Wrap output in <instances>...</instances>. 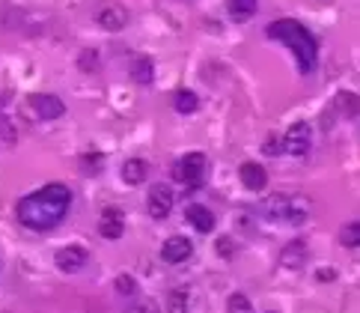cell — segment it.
<instances>
[{"instance_id": "1", "label": "cell", "mask_w": 360, "mask_h": 313, "mask_svg": "<svg viewBox=\"0 0 360 313\" xmlns=\"http://www.w3.org/2000/svg\"><path fill=\"white\" fill-rule=\"evenodd\" d=\"M69 206H71L69 185L48 182L36 194L21 197L18 206H15V215H18V224H21V227L36 230V233H48L66 218Z\"/></svg>"}, {"instance_id": "2", "label": "cell", "mask_w": 360, "mask_h": 313, "mask_svg": "<svg viewBox=\"0 0 360 313\" xmlns=\"http://www.w3.org/2000/svg\"><path fill=\"white\" fill-rule=\"evenodd\" d=\"M265 36H268V39H274V42H280V45H286V48L295 54L301 75L316 72V66H319V39L301 21H295V18H280V21H274V24L265 27Z\"/></svg>"}, {"instance_id": "3", "label": "cell", "mask_w": 360, "mask_h": 313, "mask_svg": "<svg viewBox=\"0 0 360 313\" xmlns=\"http://www.w3.org/2000/svg\"><path fill=\"white\" fill-rule=\"evenodd\" d=\"M310 212H313V203L304 194H268L262 203H256V215H262L268 221L292 224V227L307 221Z\"/></svg>"}, {"instance_id": "4", "label": "cell", "mask_w": 360, "mask_h": 313, "mask_svg": "<svg viewBox=\"0 0 360 313\" xmlns=\"http://www.w3.org/2000/svg\"><path fill=\"white\" fill-rule=\"evenodd\" d=\"M313 147V129L310 122H292L289 129H286V134H280V152H286V155L292 158H304Z\"/></svg>"}, {"instance_id": "5", "label": "cell", "mask_w": 360, "mask_h": 313, "mask_svg": "<svg viewBox=\"0 0 360 313\" xmlns=\"http://www.w3.org/2000/svg\"><path fill=\"white\" fill-rule=\"evenodd\" d=\"M205 170H209V158H205L203 152H188V155H182L176 161L173 173H176L179 182H185L188 188H196V185H203Z\"/></svg>"}, {"instance_id": "6", "label": "cell", "mask_w": 360, "mask_h": 313, "mask_svg": "<svg viewBox=\"0 0 360 313\" xmlns=\"http://www.w3.org/2000/svg\"><path fill=\"white\" fill-rule=\"evenodd\" d=\"M173 203H176V194L173 188H170L167 182H155L149 188V197H146V212L149 218L155 221H164L170 212H173Z\"/></svg>"}, {"instance_id": "7", "label": "cell", "mask_w": 360, "mask_h": 313, "mask_svg": "<svg viewBox=\"0 0 360 313\" xmlns=\"http://www.w3.org/2000/svg\"><path fill=\"white\" fill-rule=\"evenodd\" d=\"M27 105H30V111L39 116V120H60L63 114H66V105H63L60 96L54 93H33L30 98H27Z\"/></svg>"}, {"instance_id": "8", "label": "cell", "mask_w": 360, "mask_h": 313, "mask_svg": "<svg viewBox=\"0 0 360 313\" xmlns=\"http://www.w3.org/2000/svg\"><path fill=\"white\" fill-rule=\"evenodd\" d=\"M57 268L60 272H66V274H75L80 272L87 263H89V250L87 248H80V245H66V248H60L57 250Z\"/></svg>"}, {"instance_id": "9", "label": "cell", "mask_w": 360, "mask_h": 313, "mask_svg": "<svg viewBox=\"0 0 360 313\" xmlns=\"http://www.w3.org/2000/svg\"><path fill=\"white\" fill-rule=\"evenodd\" d=\"M191 254H194V245L188 236H170L164 245H161V259L170 266L185 263V259H191Z\"/></svg>"}, {"instance_id": "10", "label": "cell", "mask_w": 360, "mask_h": 313, "mask_svg": "<svg viewBox=\"0 0 360 313\" xmlns=\"http://www.w3.org/2000/svg\"><path fill=\"white\" fill-rule=\"evenodd\" d=\"M98 233H102L104 239H122L125 233V212L120 209V206H107V209L102 212V218H98Z\"/></svg>"}, {"instance_id": "11", "label": "cell", "mask_w": 360, "mask_h": 313, "mask_svg": "<svg viewBox=\"0 0 360 313\" xmlns=\"http://www.w3.org/2000/svg\"><path fill=\"white\" fill-rule=\"evenodd\" d=\"M95 24L102 27V30L116 33V30H122V27L128 24V12H125V6H120V3H104L95 12Z\"/></svg>"}, {"instance_id": "12", "label": "cell", "mask_w": 360, "mask_h": 313, "mask_svg": "<svg viewBox=\"0 0 360 313\" xmlns=\"http://www.w3.org/2000/svg\"><path fill=\"white\" fill-rule=\"evenodd\" d=\"M238 179L247 191H262L268 185V170L259 164V161H245V164L238 167Z\"/></svg>"}, {"instance_id": "13", "label": "cell", "mask_w": 360, "mask_h": 313, "mask_svg": "<svg viewBox=\"0 0 360 313\" xmlns=\"http://www.w3.org/2000/svg\"><path fill=\"white\" fill-rule=\"evenodd\" d=\"M185 221L191 224V227L196 233H203V236H209V233L214 230V212L209 209V206H203V203H191L185 209Z\"/></svg>"}, {"instance_id": "14", "label": "cell", "mask_w": 360, "mask_h": 313, "mask_svg": "<svg viewBox=\"0 0 360 313\" xmlns=\"http://www.w3.org/2000/svg\"><path fill=\"white\" fill-rule=\"evenodd\" d=\"M167 310L170 313H194L196 310V295L191 286H176L167 292Z\"/></svg>"}, {"instance_id": "15", "label": "cell", "mask_w": 360, "mask_h": 313, "mask_svg": "<svg viewBox=\"0 0 360 313\" xmlns=\"http://www.w3.org/2000/svg\"><path fill=\"white\" fill-rule=\"evenodd\" d=\"M304 263H307V245L301 239H292L280 250V266L289 268V272H298V268H304Z\"/></svg>"}, {"instance_id": "16", "label": "cell", "mask_w": 360, "mask_h": 313, "mask_svg": "<svg viewBox=\"0 0 360 313\" xmlns=\"http://www.w3.org/2000/svg\"><path fill=\"white\" fill-rule=\"evenodd\" d=\"M128 78L137 87H149L152 80H155V63H152L149 57H134L128 63Z\"/></svg>"}, {"instance_id": "17", "label": "cell", "mask_w": 360, "mask_h": 313, "mask_svg": "<svg viewBox=\"0 0 360 313\" xmlns=\"http://www.w3.org/2000/svg\"><path fill=\"white\" fill-rule=\"evenodd\" d=\"M120 173H122L125 185H140V182H146L149 167H146V161H143V158H125V164H122Z\"/></svg>"}, {"instance_id": "18", "label": "cell", "mask_w": 360, "mask_h": 313, "mask_svg": "<svg viewBox=\"0 0 360 313\" xmlns=\"http://www.w3.org/2000/svg\"><path fill=\"white\" fill-rule=\"evenodd\" d=\"M227 9H229V15H232V21L245 24V21H250V18L256 15L259 0H227Z\"/></svg>"}, {"instance_id": "19", "label": "cell", "mask_w": 360, "mask_h": 313, "mask_svg": "<svg viewBox=\"0 0 360 313\" xmlns=\"http://www.w3.org/2000/svg\"><path fill=\"white\" fill-rule=\"evenodd\" d=\"M173 107L182 116H191V114H196V107H200V98H196L194 89L182 87V89H176V93H173Z\"/></svg>"}, {"instance_id": "20", "label": "cell", "mask_w": 360, "mask_h": 313, "mask_svg": "<svg viewBox=\"0 0 360 313\" xmlns=\"http://www.w3.org/2000/svg\"><path fill=\"white\" fill-rule=\"evenodd\" d=\"M334 107H337V114L343 111L346 120H355L357 111H360V102H357L355 93H348V89H339V93L334 96Z\"/></svg>"}, {"instance_id": "21", "label": "cell", "mask_w": 360, "mask_h": 313, "mask_svg": "<svg viewBox=\"0 0 360 313\" xmlns=\"http://www.w3.org/2000/svg\"><path fill=\"white\" fill-rule=\"evenodd\" d=\"M227 313H254V304L245 292H232L227 301Z\"/></svg>"}, {"instance_id": "22", "label": "cell", "mask_w": 360, "mask_h": 313, "mask_svg": "<svg viewBox=\"0 0 360 313\" xmlns=\"http://www.w3.org/2000/svg\"><path fill=\"white\" fill-rule=\"evenodd\" d=\"M113 286H116V292H120L122 299H131V295H137V281H134L131 274H120Z\"/></svg>"}, {"instance_id": "23", "label": "cell", "mask_w": 360, "mask_h": 313, "mask_svg": "<svg viewBox=\"0 0 360 313\" xmlns=\"http://www.w3.org/2000/svg\"><path fill=\"white\" fill-rule=\"evenodd\" d=\"M339 241H343L346 248H357L360 245V224L357 221L348 224V227L343 230V236H339Z\"/></svg>"}, {"instance_id": "24", "label": "cell", "mask_w": 360, "mask_h": 313, "mask_svg": "<svg viewBox=\"0 0 360 313\" xmlns=\"http://www.w3.org/2000/svg\"><path fill=\"white\" fill-rule=\"evenodd\" d=\"M95 60H98L95 51H80L78 54V66L84 69V72H95Z\"/></svg>"}, {"instance_id": "25", "label": "cell", "mask_w": 360, "mask_h": 313, "mask_svg": "<svg viewBox=\"0 0 360 313\" xmlns=\"http://www.w3.org/2000/svg\"><path fill=\"white\" fill-rule=\"evenodd\" d=\"M125 313H161L155 301H134L125 307Z\"/></svg>"}, {"instance_id": "26", "label": "cell", "mask_w": 360, "mask_h": 313, "mask_svg": "<svg viewBox=\"0 0 360 313\" xmlns=\"http://www.w3.org/2000/svg\"><path fill=\"white\" fill-rule=\"evenodd\" d=\"M265 155H280V134H268V140L262 143Z\"/></svg>"}, {"instance_id": "27", "label": "cell", "mask_w": 360, "mask_h": 313, "mask_svg": "<svg viewBox=\"0 0 360 313\" xmlns=\"http://www.w3.org/2000/svg\"><path fill=\"white\" fill-rule=\"evenodd\" d=\"M0 143H15V125L0 120Z\"/></svg>"}, {"instance_id": "28", "label": "cell", "mask_w": 360, "mask_h": 313, "mask_svg": "<svg viewBox=\"0 0 360 313\" xmlns=\"http://www.w3.org/2000/svg\"><path fill=\"white\" fill-rule=\"evenodd\" d=\"M84 167H87V170L104 167V155H98V152H89V155H84Z\"/></svg>"}, {"instance_id": "29", "label": "cell", "mask_w": 360, "mask_h": 313, "mask_svg": "<svg viewBox=\"0 0 360 313\" xmlns=\"http://www.w3.org/2000/svg\"><path fill=\"white\" fill-rule=\"evenodd\" d=\"M214 248H218V254H221V257H227V259H232V257H236V254H232V250H236V245H232L229 239H221Z\"/></svg>"}, {"instance_id": "30", "label": "cell", "mask_w": 360, "mask_h": 313, "mask_svg": "<svg viewBox=\"0 0 360 313\" xmlns=\"http://www.w3.org/2000/svg\"><path fill=\"white\" fill-rule=\"evenodd\" d=\"M316 277H319V281H325V283H328V281H334V268H322V272H319Z\"/></svg>"}, {"instance_id": "31", "label": "cell", "mask_w": 360, "mask_h": 313, "mask_svg": "<svg viewBox=\"0 0 360 313\" xmlns=\"http://www.w3.org/2000/svg\"><path fill=\"white\" fill-rule=\"evenodd\" d=\"M6 102H9V93H0V111L6 107Z\"/></svg>"}, {"instance_id": "32", "label": "cell", "mask_w": 360, "mask_h": 313, "mask_svg": "<svg viewBox=\"0 0 360 313\" xmlns=\"http://www.w3.org/2000/svg\"><path fill=\"white\" fill-rule=\"evenodd\" d=\"M265 313H277V310H265Z\"/></svg>"}]
</instances>
